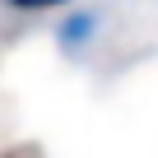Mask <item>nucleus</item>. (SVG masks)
Masks as SVG:
<instances>
[{"label": "nucleus", "mask_w": 158, "mask_h": 158, "mask_svg": "<svg viewBox=\"0 0 158 158\" xmlns=\"http://www.w3.org/2000/svg\"><path fill=\"white\" fill-rule=\"evenodd\" d=\"M98 28H102V14H98V10H70V14L56 23V47H60L65 56H84L89 42L98 37Z\"/></svg>", "instance_id": "1"}, {"label": "nucleus", "mask_w": 158, "mask_h": 158, "mask_svg": "<svg viewBox=\"0 0 158 158\" xmlns=\"http://www.w3.org/2000/svg\"><path fill=\"white\" fill-rule=\"evenodd\" d=\"M0 158H47V153H42V144L23 139V144H10V149H0Z\"/></svg>", "instance_id": "3"}, {"label": "nucleus", "mask_w": 158, "mask_h": 158, "mask_svg": "<svg viewBox=\"0 0 158 158\" xmlns=\"http://www.w3.org/2000/svg\"><path fill=\"white\" fill-rule=\"evenodd\" d=\"M0 5H10V10H19V14H47V10L70 5V0H0Z\"/></svg>", "instance_id": "2"}]
</instances>
